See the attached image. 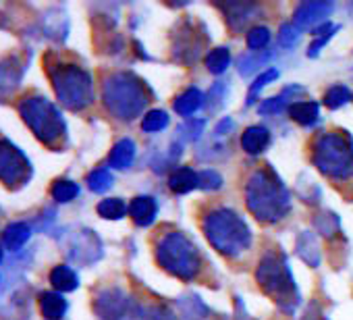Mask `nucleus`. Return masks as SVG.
<instances>
[{
    "label": "nucleus",
    "instance_id": "1",
    "mask_svg": "<svg viewBox=\"0 0 353 320\" xmlns=\"http://www.w3.org/2000/svg\"><path fill=\"white\" fill-rule=\"evenodd\" d=\"M245 206L256 221L274 225L291 212V194L274 169H256L245 181Z\"/></svg>",
    "mask_w": 353,
    "mask_h": 320
},
{
    "label": "nucleus",
    "instance_id": "2",
    "mask_svg": "<svg viewBox=\"0 0 353 320\" xmlns=\"http://www.w3.org/2000/svg\"><path fill=\"white\" fill-rule=\"evenodd\" d=\"M202 229L208 243L229 260L241 258L254 241L252 229L243 217L227 206L208 210L202 219Z\"/></svg>",
    "mask_w": 353,
    "mask_h": 320
},
{
    "label": "nucleus",
    "instance_id": "3",
    "mask_svg": "<svg viewBox=\"0 0 353 320\" xmlns=\"http://www.w3.org/2000/svg\"><path fill=\"white\" fill-rule=\"evenodd\" d=\"M148 86L131 71H117L104 77L102 102L106 110L119 121H133L150 102Z\"/></svg>",
    "mask_w": 353,
    "mask_h": 320
},
{
    "label": "nucleus",
    "instance_id": "4",
    "mask_svg": "<svg viewBox=\"0 0 353 320\" xmlns=\"http://www.w3.org/2000/svg\"><path fill=\"white\" fill-rule=\"evenodd\" d=\"M158 266L179 281H194L202 270V256L196 243L181 231H168L160 235L154 248Z\"/></svg>",
    "mask_w": 353,
    "mask_h": 320
},
{
    "label": "nucleus",
    "instance_id": "5",
    "mask_svg": "<svg viewBox=\"0 0 353 320\" xmlns=\"http://www.w3.org/2000/svg\"><path fill=\"white\" fill-rule=\"evenodd\" d=\"M314 167L330 181L345 183L353 179V141L343 131L322 133L312 150Z\"/></svg>",
    "mask_w": 353,
    "mask_h": 320
},
{
    "label": "nucleus",
    "instance_id": "6",
    "mask_svg": "<svg viewBox=\"0 0 353 320\" xmlns=\"http://www.w3.org/2000/svg\"><path fill=\"white\" fill-rule=\"evenodd\" d=\"M256 281H258L260 289L266 295H270L285 312H293L301 299L295 279L291 274L289 262L279 252H268L262 256V260L256 268Z\"/></svg>",
    "mask_w": 353,
    "mask_h": 320
},
{
    "label": "nucleus",
    "instance_id": "7",
    "mask_svg": "<svg viewBox=\"0 0 353 320\" xmlns=\"http://www.w3.org/2000/svg\"><path fill=\"white\" fill-rule=\"evenodd\" d=\"M19 114L32 133L48 148L57 150L67 139V123L61 110L44 96H28L19 104Z\"/></svg>",
    "mask_w": 353,
    "mask_h": 320
},
{
    "label": "nucleus",
    "instance_id": "8",
    "mask_svg": "<svg viewBox=\"0 0 353 320\" xmlns=\"http://www.w3.org/2000/svg\"><path fill=\"white\" fill-rule=\"evenodd\" d=\"M52 88L61 104L73 112L85 110L94 102V79L92 75L71 63H59L54 67H48Z\"/></svg>",
    "mask_w": 353,
    "mask_h": 320
},
{
    "label": "nucleus",
    "instance_id": "9",
    "mask_svg": "<svg viewBox=\"0 0 353 320\" xmlns=\"http://www.w3.org/2000/svg\"><path fill=\"white\" fill-rule=\"evenodd\" d=\"M94 314L98 320H139L143 318L141 306L133 295L121 287L100 289L94 297Z\"/></svg>",
    "mask_w": 353,
    "mask_h": 320
},
{
    "label": "nucleus",
    "instance_id": "10",
    "mask_svg": "<svg viewBox=\"0 0 353 320\" xmlns=\"http://www.w3.org/2000/svg\"><path fill=\"white\" fill-rule=\"evenodd\" d=\"M34 175L30 158L11 139L0 137V181L9 190H19L30 183Z\"/></svg>",
    "mask_w": 353,
    "mask_h": 320
},
{
    "label": "nucleus",
    "instance_id": "11",
    "mask_svg": "<svg viewBox=\"0 0 353 320\" xmlns=\"http://www.w3.org/2000/svg\"><path fill=\"white\" fill-rule=\"evenodd\" d=\"M102 254H104L102 241L92 229H79L69 237V243H67L69 260L88 266V264L98 262L102 258Z\"/></svg>",
    "mask_w": 353,
    "mask_h": 320
},
{
    "label": "nucleus",
    "instance_id": "12",
    "mask_svg": "<svg viewBox=\"0 0 353 320\" xmlns=\"http://www.w3.org/2000/svg\"><path fill=\"white\" fill-rule=\"evenodd\" d=\"M332 11H334V5L332 3H326V0H312V3H301L295 9V13H293V23L299 30L314 28L316 23L318 26H324L326 17H330Z\"/></svg>",
    "mask_w": 353,
    "mask_h": 320
},
{
    "label": "nucleus",
    "instance_id": "13",
    "mask_svg": "<svg viewBox=\"0 0 353 320\" xmlns=\"http://www.w3.org/2000/svg\"><path fill=\"white\" fill-rule=\"evenodd\" d=\"M26 63L19 57H7L0 61V94H11L17 90L26 75Z\"/></svg>",
    "mask_w": 353,
    "mask_h": 320
},
{
    "label": "nucleus",
    "instance_id": "14",
    "mask_svg": "<svg viewBox=\"0 0 353 320\" xmlns=\"http://www.w3.org/2000/svg\"><path fill=\"white\" fill-rule=\"evenodd\" d=\"M129 214L137 227H150L158 217V202L152 196H137L129 204Z\"/></svg>",
    "mask_w": 353,
    "mask_h": 320
},
{
    "label": "nucleus",
    "instance_id": "15",
    "mask_svg": "<svg viewBox=\"0 0 353 320\" xmlns=\"http://www.w3.org/2000/svg\"><path fill=\"white\" fill-rule=\"evenodd\" d=\"M42 32L54 42H65L69 34V17L61 9H50L42 15Z\"/></svg>",
    "mask_w": 353,
    "mask_h": 320
},
{
    "label": "nucleus",
    "instance_id": "16",
    "mask_svg": "<svg viewBox=\"0 0 353 320\" xmlns=\"http://www.w3.org/2000/svg\"><path fill=\"white\" fill-rule=\"evenodd\" d=\"M221 9L225 11V19L233 30H243L260 13V9L250 3H229L221 5Z\"/></svg>",
    "mask_w": 353,
    "mask_h": 320
},
{
    "label": "nucleus",
    "instance_id": "17",
    "mask_svg": "<svg viewBox=\"0 0 353 320\" xmlns=\"http://www.w3.org/2000/svg\"><path fill=\"white\" fill-rule=\"evenodd\" d=\"M135 154H137V146L133 139L129 137H123L119 139L112 150H110V156H108V165L112 169H119V171H127L131 165H133V160H135Z\"/></svg>",
    "mask_w": 353,
    "mask_h": 320
},
{
    "label": "nucleus",
    "instance_id": "18",
    "mask_svg": "<svg viewBox=\"0 0 353 320\" xmlns=\"http://www.w3.org/2000/svg\"><path fill=\"white\" fill-rule=\"evenodd\" d=\"M295 250L307 266H320V243L314 231H301L295 239Z\"/></svg>",
    "mask_w": 353,
    "mask_h": 320
},
{
    "label": "nucleus",
    "instance_id": "19",
    "mask_svg": "<svg viewBox=\"0 0 353 320\" xmlns=\"http://www.w3.org/2000/svg\"><path fill=\"white\" fill-rule=\"evenodd\" d=\"M40 312L46 320H63L67 316L69 303L59 291H44L40 293Z\"/></svg>",
    "mask_w": 353,
    "mask_h": 320
},
{
    "label": "nucleus",
    "instance_id": "20",
    "mask_svg": "<svg viewBox=\"0 0 353 320\" xmlns=\"http://www.w3.org/2000/svg\"><path fill=\"white\" fill-rule=\"evenodd\" d=\"M305 90L301 88V86H287L279 96H274V98H266L260 106H258V112L260 114H279V112H283L285 108H289L293 102V96H301Z\"/></svg>",
    "mask_w": 353,
    "mask_h": 320
},
{
    "label": "nucleus",
    "instance_id": "21",
    "mask_svg": "<svg viewBox=\"0 0 353 320\" xmlns=\"http://www.w3.org/2000/svg\"><path fill=\"white\" fill-rule=\"evenodd\" d=\"M268 143H270V131L262 125H252L241 135V148L252 156L262 154L268 148Z\"/></svg>",
    "mask_w": 353,
    "mask_h": 320
},
{
    "label": "nucleus",
    "instance_id": "22",
    "mask_svg": "<svg viewBox=\"0 0 353 320\" xmlns=\"http://www.w3.org/2000/svg\"><path fill=\"white\" fill-rule=\"evenodd\" d=\"M168 188L170 192H174L176 196H185L192 190L198 188V173L192 167H179L174 169L168 177Z\"/></svg>",
    "mask_w": 353,
    "mask_h": 320
},
{
    "label": "nucleus",
    "instance_id": "23",
    "mask_svg": "<svg viewBox=\"0 0 353 320\" xmlns=\"http://www.w3.org/2000/svg\"><path fill=\"white\" fill-rule=\"evenodd\" d=\"M204 102H206V96L202 94V90H198V88H188L183 94H179V96L174 98L172 108H174L176 114L190 117V114H194L196 110H200Z\"/></svg>",
    "mask_w": 353,
    "mask_h": 320
},
{
    "label": "nucleus",
    "instance_id": "24",
    "mask_svg": "<svg viewBox=\"0 0 353 320\" xmlns=\"http://www.w3.org/2000/svg\"><path fill=\"white\" fill-rule=\"evenodd\" d=\"M272 59V52H248V54H241L237 59V71L241 77H252L256 73H260L264 67H268ZM266 71V69H264Z\"/></svg>",
    "mask_w": 353,
    "mask_h": 320
},
{
    "label": "nucleus",
    "instance_id": "25",
    "mask_svg": "<svg viewBox=\"0 0 353 320\" xmlns=\"http://www.w3.org/2000/svg\"><path fill=\"white\" fill-rule=\"evenodd\" d=\"M287 114H289L295 123L310 127V125H314V123L320 119V104L314 102V100H307V102H301V100H299V102H293V104L287 108Z\"/></svg>",
    "mask_w": 353,
    "mask_h": 320
},
{
    "label": "nucleus",
    "instance_id": "26",
    "mask_svg": "<svg viewBox=\"0 0 353 320\" xmlns=\"http://www.w3.org/2000/svg\"><path fill=\"white\" fill-rule=\"evenodd\" d=\"M50 283L59 293H67V291H75L79 287V277L71 266L59 264L50 270Z\"/></svg>",
    "mask_w": 353,
    "mask_h": 320
},
{
    "label": "nucleus",
    "instance_id": "27",
    "mask_svg": "<svg viewBox=\"0 0 353 320\" xmlns=\"http://www.w3.org/2000/svg\"><path fill=\"white\" fill-rule=\"evenodd\" d=\"M32 237V227L28 223H11L7 229H5V235H3V241L5 246L11 250V252H19Z\"/></svg>",
    "mask_w": 353,
    "mask_h": 320
},
{
    "label": "nucleus",
    "instance_id": "28",
    "mask_svg": "<svg viewBox=\"0 0 353 320\" xmlns=\"http://www.w3.org/2000/svg\"><path fill=\"white\" fill-rule=\"evenodd\" d=\"M176 303H179V310L185 320H204L208 316V308L198 295H185Z\"/></svg>",
    "mask_w": 353,
    "mask_h": 320
},
{
    "label": "nucleus",
    "instance_id": "29",
    "mask_svg": "<svg viewBox=\"0 0 353 320\" xmlns=\"http://www.w3.org/2000/svg\"><path fill=\"white\" fill-rule=\"evenodd\" d=\"M98 214L106 221H119L127 214V204L121 198H106L98 204Z\"/></svg>",
    "mask_w": 353,
    "mask_h": 320
},
{
    "label": "nucleus",
    "instance_id": "30",
    "mask_svg": "<svg viewBox=\"0 0 353 320\" xmlns=\"http://www.w3.org/2000/svg\"><path fill=\"white\" fill-rule=\"evenodd\" d=\"M229 65H231V52H229V48H225V46L210 50L208 57H206V67H208V71L214 73V75L225 73V71L229 69Z\"/></svg>",
    "mask_w": 353,
    "mask_h": 320
},
{
    "label": "nucleus",
    "instance_id": "31",
    "mask_svg": "<svg viewBox=\"0 0 353 320\" xmlns=\"http://www.w3.org/2000/svg\"><path fill=\"white\" fill-rule=\"evenodd\" d=\"M204 125L206 121L202 119H188L185 123H181L176 127V137H179V143H185V141H198L204 133Z\"/></svg>",
    "mask_w": 353,
    "mask_h": 320
},
{
    "label": "nucleus",
    "instance_id": "32",
    "mask_svg": "<svg viewBox=\"0 0 353 320\" xmlns=\"http://www.w3.org/2000/svg\"><path fill=\"white\" fill-rule=\"evenodd\" d=\"M50 194L59 204H67V202H71V200H75L79 196V186L75 181H71V179H59V181H54Z\"/></svg>",
    "mask_w": 353,
    "mask_h": 320
},
{
    "label": "nucleus",
    "instance_id": "33",
    "mask_svg": "<svg viewBox=\"0 0 353 320\" xmlns=\"http://www.w3.org/2000/svg\"><path fill=\"white\" fill-rule=\"evenodd\" d=\"M314 227H316V231H318L322 237L332 239V237L336 235V231H339V219H336L334 212L324 210V212H318V214L314 217Z\"/></svg>",
    "mask_w": 353,
    "mask_h": 320
},
{
    "label": "nucleus",
    "instance_id": "34",
    "mask_svg": "<svg viewBox=\"0 0 353 320\" xmlns=\"http://www.w3.org/2000/svg\"><path fill=\"white\" fill-rule=\"evenodd\" d=\"M114 183V177L108 169H96L88 175V188L94 192V194H104L112 188Z\"/></svg>",
    "mask_w": 353,
    "mask_h": 320
},
{
    "label": "nucleus",
    "instance_id": "35",
    "mask_svg": "<svg viewBox=\"0 0 353 320\" xmlns=\"http://www.w3.org/2000/svg\"><path fill=\"white\" fill-rule=\"evenodd\" d=\"M324 104L330 108V110H336L341 106H345L349 100H351V90L347 86H332L326 94H324Z\"/></svg>",
    "mask_w": 353,
    "mask_h": 320
},
{
    "label": "nucleus",
    "instance_id": "36",
    "mask_svg": "<svg viewBox=\"0 0 353 320\" xmlns=\"http://www.w3.org/2000/svg\"><path fill=\"white\" fill-rule=\"evenodd\" d=\"M245 42H248V48L252 52H260L262 48H266L270 44V32H268V28H262V26L252 28L248 32V36H245Z\"/></svg>",
    "mask_w": 353,
    "mask_h": 320
},
{
    "label": "nucleus",
    "instance_id": "37",
    "mask_svg": "<svg viewBox=\"0 0 353 320\" xmlns=\"http://www.w3.org/2000/svg\"><path fill=\"white\" fill-rule=\"evenodd\" d=\"M166 125H168V114H166L164 110H158V108L145 112V117H143V121H141V129H143L145 133L162 131V129H166Z\"/></svg>",
    "mask_w": 353,
    "mask_h": 320
},
{
    "label": "nucleus",
    "instance_id": "38",
    "mask_svg": "<svg viewBox=\"0 0 353 320\" xmlns=\"http://www.w3.org/2000/svg\"><path fill=\"white\" fill-rule=\"evenodd\" d=\"M301 40V30L295 23H283L279 30V44L283 48H293Z\"/></svg>",
    "mask_w": 353,
    "mask_h": 320
},
{
    "label": "nucleus",
    "instance_id": "39",
    "mask_svg": "<svg viewBox=\"0 0 353 320\" xmlns=\"http://www.w3.org/2000/svg\"><path fill=\"white\" fill-rule=\"evenodd\" d=\"M279 77V71L276 69H266V71H262L258 77H256V81L252 83V88H250V94H248V104H252L254 102V98L262 92V88H266L270 81H274Z\"/></svg>",
    "mask_w": 353,
    "mask_h": 320
},
{
    "label": "nucleus",
    "instance_id": "40",
    "mask_svg": "<svg viewBox=\"0 0 353 320\" xmlns=\"http://www.w3.org/2000/svg\"><path fill=\"white\" fill-rule=\"evenodd\" d=\"M198 188L204 190V192H214V190H221L223 188V177L212 171V169H206L202 173H198Z\"/></svg>",
    "mask_w": 353,
    "mask_h": 320
},
{
    "label": "nucleus",
    "instance_id": "41",
    "mask_svg": "<svg viewBox=\"0 0 353 320\" xmlns=\"http://www.w3.org/2000/svg\"><path fill=\"white\" fill-rule=\"evenodd\" d=\"M141 320H176V316L172 314V310H168L166 306H152L148 310H143V318Z\"/></svg>",
    "mask_w": 353,
    "mask_h": 320
},
{
    "label": "nucleus",
    "instance_id": "42",
    "mask_svg": "<svg viewBox=\"0 0 353 320\" xmlns=\"http://www.w3.org/2000/svg\"><path fill=\"white\" fill-rule=\"evenodd\" d=\"M336 32H339V26H336L332 32H328V34H324V36H318V38H314V42H312V44H310V48H307V57H310V59L318 57V54H320V50H322V48L328 44V40H330V38H332Z\"/></svg>",
    "mask_w": 353,
    "mask_h": 320
},
{
    "label": "nucleus",
    "instance_id": "43",
    "mask_svg": "<svg viewBox=\"0 0 353 320\" xmlns=\"http://www.w3.org/2000/svg\"><path fill=\"white\" fill-rule=\"evenodd\" d=\"M225 98H227V83H214L212 86V90L208 92V100H210V104H212V108L219 104V106H223V102H225Z\"/></svg>",
    "mask_w": 353,
    "mask_h": 320
},
{
    "label": "nucleus",
    "instance_id": "44",
    "mask_svg": "<svg viewBox=\"0 0 353 320\" xmlns=\"http://www.w3.org/2000/svg\"><path fill=\"white\" fill-rule=\"evenodd\" d=\"M233 129H235V121H233L231 117H225V119H221V121H219V125H216L214 133H216V137H221V135L231 133Z\"/></svg>",
    "mask_w": 353,
    "mask_h": 320
},
{
    "label": "nucleus",
    "instance_id": "45",
    "mask_svg": "<svg viewBox=\"0 0 353 320\" xmlns=\"http://www.w3.org/2000/svg\"><path fill=\"white\" fill-rule=\"evenodd\" d=\"M3 258H5V250H3V243H0V262H3Z\"/></svg>",
    "mask_w": 353,
    "mask_h": 320
}]
</instances>
